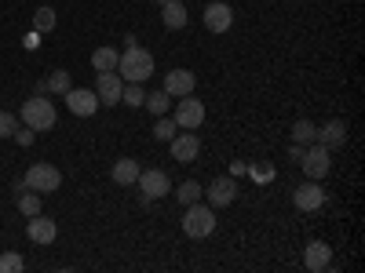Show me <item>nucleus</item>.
Masks as SVG:
<instances>
[{
	"label": "nucleus",
	"instance_id": "obj_1",
	"mask_svg": "<svg viewBox=\"0 0 365 273\" xmlns=\"http://www.w3.org/2000/svg\"><path fill=\"white\" fill-rule=\"evenodd\" d=\"M117 73H120L125 84H146L150 77H154V55H150L146 48H139V44H128L117 58Z\"/></svg>",
	"mask_w": 365,
	"mask_h": 273
},
{
	"label": "nucleus",
	"instance_id": "obj_2",
	"mask_svg": "<svg viewBox=\"0 0 365 273\" xmlns=\"http://www.w3.org/2000/svg\"><path fill=\"white\" fill-rule=\"evenodd\" d=\"M182 233H187L190 240H201V237H212L216 233V208L212 204H187V211H182Z\"/></svg>",
	"mask_w": 365,
	"mask_h": 273
},
{
	"label": "nucleus",
	"instance_id": "obj_3",
	"mask_svg": "<svg viewBox=\"0 0 365 273\" xmlns=\"http://www.w3.org/2000/svg\"><path fill=\"white\" fill-rule=\"evenodd\" d=\"M55 120H58V113H55L51 99L34 95V99L22 102V124H26V128H34V132H51Z\"/></svg>",
	"mask_w": 365,
	"mask_h": 273
},
{
	"label": "nucleus",
	"instance_id": "obj_4",
	"mask_svg": "<svg viewBox=\"0 0 365 273\" xmlns=\"http://www.w3.org/2000/svg\"><path fill=\"white\" fill-rule=\"evenodd\" d=\"M22 186L34 190V193H41V197H44V193H55L58 186H63V171H58L55 164H44V161H41V164H34V168L26 171Z\"/></svg>",
	"mask_w": 365,
	"mask_h": 273
},
{
	"label": "nucleus",
	"instance_id": "obj_5",
	"mask_svg": "<svg viewBox=\"0 0 365 273\" xmlns=\"http://www.w3.org/2000/svg\"><path fill=\"white\" fill-rule=\"evenodd\" d=\"M299 168H303V175L307 178H325L329 175V168H332V149H325L322 142H311L307 149H303V157H299Z\"/></svg>",
	"mask_w": 365,
	"mask_h": 273
},
{
	"label": "nucleus",
	"instance_id": "obj_6",
	"mask_svg": "<svg viewBox=\"0 0 365 273\" xmlns=\"http://www.w3.org/2000/svg\"><path fill=\"white\" fill-rule=\"evenodd\" d=\"M175 124H179V132H197L201 124H205V102L201 99H194V95H182V99H175Z\"/></svg>",
	"mask_w": 365,
	"mask_h": 273
},
{
	"label": "nucleus",
	"instance_id": "obj_7",
	"mask_svg": "<svg viewBox=\"0 0 365 273\" xmlns=\"http://www.w3.org/2000/svg\"><path fill=\"white\" fill-rule=\"evenodd\" d=\"M135 186H139V193H143V200H158V197H168V175L161 171V168H146V171H139V178H135Z\"/></svg>",
	"mask_w": 365,
	"mask_h": 273
},
{
	"label": "nucleus",
	"instance_id": "obj_8",
	"mask_svg": "<svg viewBox=\"0 0 365 273\" xmlns=\"http://www.w3.org/2000/svg\"><path fill=\"white\" fill-rule=\"evenodd\" d=\"M63 99H66V106H70L73 117H91V113L103 106L99 95H96V87H70Z\"/></svg>",
	"mask_w": 365,
	"mask_h": 273
},
{
	"label": "nucleus",
	"instance_id": "obj_9",
	"mask_svg": "<svg viewBox=\"0 0 365 273\" xmlns=\"http://www.w3.org/2000/svg\"><path fill=\"white\" fill-rule=\"evenodd\" d=\"M230 26H234V8L223 4V0H212L205 8V29L208 33H227Z\"/></svg>",
	"mask_w": 365,
	"mask_h": 273
},
{
	"label": "nucleus",
	"instance_id": "obj_10",
	"mask_svg": "<svg viewBox=\"0 0 365 273\" xmlns=\"http://www.w3.org/2000/svg\"><path fill=\"white\" fill-rule=\"evenodd\" d=\"M197 154H201L197 132H175V139H172V157H175L179 164H194Z\"/></svg>",
	"mask_w": 365,
	"mask_h": 273
},
{
	"label": "nucleus",
	"instance_id": "obj_11",
	"mask_svg": "<svg viewBox=\"0 0 365 273\" xmlns=\"http://www.w3.org/2000/svg\"><path fill=\"white\" fill-rule=\"evenodd\" d=\"M292 204H296L299 211H318V208L325 204V190L318 186V178H307L303 186H296V193H292Z\"/></svg>",
	"mask_w": 365,
	"mask_h": 273
},
{
	"label": "nucleus",
	"instance_id": "obj_12",
	"mask_svg": "<svg viewBox=\"0 0 365 273\" xmlns=\"http://www.w3.org/2000/svg\"><path fill=\"white\" fill-rule=\"evenodd\" d=\"M120 91H125V80H120L117 70L99 73V80H96V95H99L103 106H117V102H120Z\"/></svg>",
	"mask_w": 365,
	"mask_h": 273
},
{
	"label": "nucleus",
	"instance_id": "obj_13",
	"mask_svg": "<svg viewBox=\"0 0 365 273\" xmlns=\"http://www.w3.org/2000/svg\"><path fill=\"white\" fill-rule=\"evenodd\" d=\"M303 266H307L311 273H325L332 266V248L325 245V240H311V245L303 248Z\"/></svg>",
	"mask_w": 365,
	"mask_h": 273
},
{
	"label": "nucleus",
	"instance_id": "obj_14",
	"mask_svg": "<svg viewBox=\"0 0 365 273\" xmlns=\"http://www.w3.org/2000/svg\"><path fill=\"white\" fill-rule=\"evenodd\" d=\"M205 197H208L212 208H227V204H234V197H237V182H234V178H216V182H208V186H205Z\"/></svg>",
	"mask_w": 365,
	"mask_h": 273
},
{
	"label": "nucleus",
	"instance_id": "obj_15",
	"mask_svg": "<svg viewBox=\"0 0 365 273\" xmlns=\"http://www.w3.org/2000/svg\"><path fill=\"white\" fill-rule=\"evenodd\" d=\"M26 237L34 240V245H55V237H58V226H55V223H51L48 215H29Z\"/></svg>",
	"mask_w": 365,
	"mask_h": 273
},
{
	"label": "nucleus",
	"instance_id": "obj_16",
	"mask_svg": "<svg viewBox=\"0 0 365 273\" xmlns=\"http://www.w3.org/2000/svg\"><path fill=\"white\" fill-rule=\"evenodd\" d=\"M194 87H197V80H194L190 70H168V77H165V91H168L172 99L194 95Z\"/></svg>",
	"mask_w": 365,
	"mask_h": 273
},
{
	"label": "nucleus",
	"instance_id": "obj_17",
	"mask_svg": "<svg viewBox=\"0 0 365 273\" xmlns=\"http://www.w3.org/2000/svg\"><path fill=\"white\" fill-rule=\"evenodd\" d=\"M314 142H322L325 149H340L347 142V124L344 120H325V124L318 128V135H314Z\"/></svg>",
	"mask_w": 365,
	"mask_h": 273
},
{
	"label": "nucleus",
	"instance_id": "obj_18",
	"mask_svg": "<svg viewBox=\"0 0 365 273\" xmlns=\"http://www.w3.org/2000/svg\"><path fill=\"white\" fill-rule=\"evenodd\" d=\"M161 22H165V29H187V22H190L187 0H165L161 4Z\"/></svg>",
	"mask_w": 365,
	"mask_h": 273
},
{
	"label": "nucleus",
	"instance_id": "obj_19",
	"mask_svg": "<svg viewBox=\"0 0 365 273\" xmlns=\"http://www.w3.org/2000/svg\"><path fill=\"white\" fill-rule=\"evenodd\" d=\"M113 182L117 186H135V178H139V161H132V157H120L117 164H113Z\"/></svg>",
	"mask_w": 365,
	"mask_h": 273
},
{
	"label": "nucleus",
	"instance_id": "obj_20",
	"mask_svg": "<svg viewBox=\"0 0 365 273\" xmlns=\"http://www.w3.org/2000/svg\"><path fill=\"white\" fill-rule=\"evenodd\" d=\"M117 58H120L117 48H96L91 51V66H96V73H110L117 70Z\"/></svg>",
	"mask_w": 365,
	"mask_h": 273
},
{
	"label": "nucleus",
	"instance_id": "obj_21",
	"mask_svg": "<svg viewBox=\"0 0 365 273\" xmlns=\"http://www.w3.org/2000/svg\"><path fill=\"white\" fill-rule=\"evenodd\" d=\"M179 204L187 208V204H197L205 197V186H197V178H187V182H179V190H175Z\"/></svg>",
	"mask_w": 365,
	"mask_h": 273
},
{
	"label": "nucleus",
	"instance_id": "obj_22",
	"mask_svg": "<svg viewBox=\"0 0 365 273\" xmlns=\"http://www.w3.org/2000/svg\"><path fill=\"white\" fill-rule=\"evenodd\" d=\"M44 84H48L51 95H66V91L73 87V77H70V70H51V77Z\"/></svg>",
	"mask_w": 365,
	"mask_h": 273
},
{
	"label": "nucleus",
	"instance_id": "obj_23",
	"mask_svg": "<svg viewBox=\"0 0 365 273\" xmlns=\"http://www.w3.org/2000/svg\"><path fill=\"white\" fill-rule=\"evenodd\" d=\"M314 135H318L314 120H296V124H292V142H299V146H311Z\"/></svg>",
	"mask_w": 365,
	"mask_h": 273
},
{
	"label": "nucleus",
	"instance_id": "obj_24",
	"mask_svg": "<svg viewBox=\"0 0 365 273\" xmlns=\"http://www.w3.org/2000/svg\"><path fill=\"white\" fill-rule=\"evenodd\" d=\"M168 102H172V95L161 87V91H154V95H146V102H143V106H146L150 113H154V117H165V113H168Z\"/></svg>",
	"mask_w": 365,
	"mask_h": 273
},
{
	"label": "nucleus",
	"instance_id": "obj_25",
	"mask_svg": "<svg viewBox=\"0 0 365 273\" xmlns=\"http://www.w3.org/2000/svg\"><path fill=\"white\" fill-rule=\"evenodd\" d=\"M19 211H22V215H41V193L22 190L19 193Z\"/></svg>",
	"mask_w": 365,
	"mask_h": 273
},
{
	"label": "nucleus",
	"instance_id": "obj_26",
	"mask_svg": "<svg viewBox=\"0 0 365 273\" xmlns=\"http://www.w3.org/2000/svg\"><path fill=\"white\" fill-rule=\"evenodd\" d=\"M55 22H58V15L51 8H37V15H34V29H37V33H51Z\"/></svg>",
	"mask_w": 365,
	"mask_h": 273
},
{
	"label": "nucleus",
	"instance_id": "obj_27",
	"mask_svg": "<svg viewBox=\"0 0 365 273\" xmlns=\"http://www.w3.org/2000/svg\"><path fill=\"white\" fill-rule=\"evenodd\" d=\"M120 102L139 109V106L146 102V91H143V84H125V91H120Z\"/></svg>",
	"mask_w": 365,
	"mask_h": 273
},
{
	"label": "nucleus",
	"instance_id": "obj_28",
	"mask_svg": "<svg viewBox=\"0 0 365 273\" xmlns=\"http://www.w3.org/2000/svg\"><path fill=\"white\" fill-rule=\"evenodd\" d=\"M175 132H179V124H175V120H168V117H158V124H154V139H158V142H172V139H175Z\"/></svg>",
	"mask_w": 365,
	"mask_h": 273
},
{
	"label": "nucleus",
	"instance_id": "obj_29",
	"mask_svg": "<svg viewBox=\"0 0 365 273\" xmlns=\"http://www.w3.org/2000/svg\"><path fill=\"white\" fill-rule=\"evenodd\" d=\"M22 255L19 252H4V255H0V273H22Z\"/></svg>",
	"mask_w": 365,
	"mask_h": 273
},
{
	"label": "nucleus",
	"instance_id": "obj_30",
	"mask_svg": "<svg viewBox=\"0 0 365 273\" xmlns=\"http://www.w3.org/2000/svg\"><path fill=\"white\" fill-rule=\"evenodd\" d=\"M15 128H19V117L0 109V139H11V135H15Z\"/></svg>",
	"mask_w": 365,
	"mask_h": 273
},
{
	"label": "nucleus",
	"instance_id": "obj_31",
	"mask_svg": "<svg viewBox=\"0 0 365 273\" xmlns=\"http://www.w3.org/2000/svg\"><path fill=\"white\" fill-rule=\"evenodd\" d=\"M256 182H270L274 178V164H252V168H245Z\"/></svg>",
	"mask_w": 365,
	"mask_h": 273
},
{
	"label": "nucleus",
	"instance_id": "obj_32",
	"mask_svg": "<svg viewBox=\"0 0 365 273\" xmlns=\"http://www.w3.org/2000/svg\"><path fill=\"white\" fill-rule=\"evenodd\" d=\"M19 146H34V139H37V132L34 128H15V135H11Z\"/></svg>",
	"mask_w": 365,
	"mask_h": 273
},
{
	"label": "nucleus",
	"instance_id": "obj_33",
	"mask_svg": "<svg viewBox=\"0 0 365 273\" xmlns=\"http://www.w3.org/2000/svg\"><path fill=\"white\" fill-rule=\"evenodd\" d=\"M303 149H307V146H299V142H292V146H289V157H292L296 164H299V157H303Z\"/></svg>",
	"mask_w": 365,
	"mask_h": 273
},
{
	"label": "nucleus",
	"instance_id": "obj_34",
	"mask_svg": "<svg viewBox=\"0 0 365 273\" xmlns=\"http://www.w3.org/2000/svg\"><path fill=\"white\" fill-rule=\"evenodd\" d=\"M158 4H165V0H158Z\"/></svg>",
	"mask_w": 365,
	"mask_h": 273
}]
</instances>
